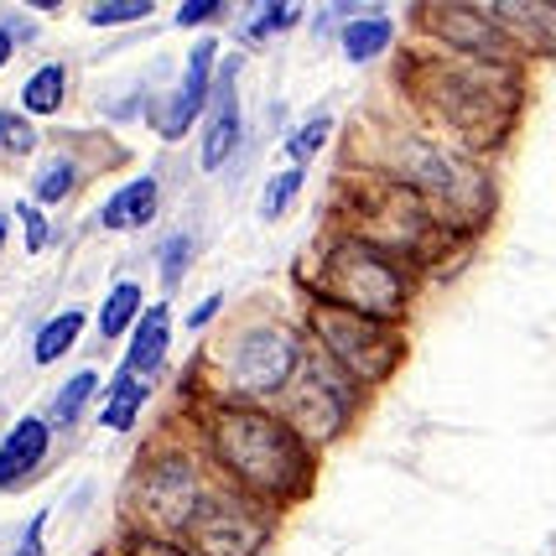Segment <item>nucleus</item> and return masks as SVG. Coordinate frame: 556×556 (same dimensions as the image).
I'll use <instances>...</instances> for the list:
<instances>
[{"label":"nucleus","instance_id":"6e6552de","mask_svg":"<svg viewBox=\"0 0 556 556\" xmlns=\"http://www.w3.org/2000/svg\"><path fill=\"white\" fill-rule=\"evenodd\" d=\"M214 115H208V130H203V167L214 172L229 151H235V141H240V110H235V63L218 73V89H214Z\"/></svg>","mask_w":556,"mask_h":556},{"label":"nucleus","instance_id":"f3484780","mask_svg":"<svg viewBox=\"0 0 556 556\" xmlns=\"http://www.w3.org/2000/svg\"><path fill=\"white\" fill-rule=\"evenodd\" d=\"M84 333V317L78 313H63V317H52L48 328L37 333V364H52V359H63V349H73V339Z\"/></svg>","mask_w":556,"mask_h":556},{"label":"nucleus","instance_id":"393cba45","mask_svg":"<svg viewBox=\"0 0 556 556\" xmlns=\"http://www.w3.org/2000/svg\"><path fill=\"white\" fill-rule=\"evenodd\" d=\"M323 141H328V115H313V121L296 130V141H291V156H296V162H307V156H313Z\"/></svg>","mask_w":556,"mask_h":556},{"label":"nucleus","instance_id":"a211bd4d","mask_svg":"<svg viewBox=\"0 0 556 556\" xmlns=\"http://www.w3.org/2000/svg\"><path fill=\"white\" fill-rule=\"evenodd\" d=\"M136 307H141V287H136V281H121V287L110 291L104 313H99V328H104L110 339L125 333V328H130V317H136Z\"/></svg>","mask_w":556,"mask_h":556},{"label":"nucleus","instance_id":"473e14b6","mask_svg":"<svg viewBox=\"0 0 556 556\" xmlns=\"http://www.w3.org/2000/svg\"><path fill=\"white\" fill-rule=\"evenodd\" d=\"M214 313H218V296H208L203 307H193V317H188V323H193V328H203V323H208Z\"/></svg>","mask_w":556,"mask_h":556},{"label":"nucleus","instance_id":"b1692460","mask_svg":"<svg viewBox=\"0 0 556 556\" xmlns=\"http://www.w3.org/2000/svg\"><path fill=\"white\" fill-rule=\"evenodd\" d=\"M68 188H73V162H52V167L42 172V182H37V198H42V203H58Z\"/></svg>","mask_w":556,"mask_h":556},{"label":"nucleus","instance_id":"9b49d317","mask_svg":"<svg viewBox=\"0 0 556 556\" xmlns=\"http://www.w3.org/2000/svg\"><path fill=\"white\" fill-rule=\"evenodd\" d=\"M151 509H156L162 520H172V526L188 520V515H198V484L182 463L156 468V479H151Z\"/></svg>","mask_w":556,"mask_h":556},{"label":"nucleus","instance_id":"423d86ee","mask_svg":"<svg viewBox=\"0 0 556 556\" xmlns=\"http://www.w3.org/2000/svg\"><path fill=\"white\" fill-rule=\"evenodd\" d=\"M193 535L203 556H255L261 541H266V526L235 505H214L193 515Z\"/></svg>","mask_w":556,"mask_h":556},{"label":"nucleus","instance_id":"c756f323","mask_svg":"<svg viewBox=\"0 0 556 556\" xmlns=\"http://www.w3.org/2000/svg\"><path fill=\"white\" fill-rule=\"evenodd\" d=\"M208 16H218V0H203V5H182V11H177L182 26H198V22H208Z\"/></svg>","mask_w":556,"mask_h":556},{"label":"nucleus","instance_id":"4468645a","mask_svg":"<svg viewBox=\"0 0 556 556\" xmlns=\"http://www.w3.org/2000/svg\"><path fill=\"white\" fill-rule=\"evenodd\" d=\"M494 16L505 26H520V37L541 52H556V42L546 37V26H556V5H494Z\"/></svg>","mask_w":556,"mask_h":556},{"label":"nucleus","instance_id":"0eeeda50","mask_svg":"<svg viewBox=\"0 0 556 556\" xmlns=\"http://www.w3.org/2000/svg\"><path fill=\"white\" fill-rule=\"evenodd\" d=\"M214 58H218L214 42H198V48L188 52V73H182V84L167 94V110H162V136H167V141H177V136L193 125L198 110L208 104V73H214Z\"/></svg>","mask_w":556,"mask_h":556},{"label":"nucleus","instance_id":"f8f14e48","mask_svg":"<svg viewBox=\"0 0 556 556\" xmlns=\"http://www.w3.org/2000/svg\"><path fill=\"white\" fill-rule=\"evenodd\" d=\"M151 214H156V177H136V182H125L121 193L104 203V224L110 229H136Z\"/></svg>","mask_w":556,"mask_h":556},{"label":"nucleus","instance_id":"7c9ffc66","mask_svg":"<svg viewBox=\"0 0 556 556\" xmlns=\"http://www.w3.org/2000/svg\"><path fill=\"white\" fill-rule=\"evenodd\" d=\"M16 556H42V515L31 520V531L22 535V546H16Z\"/></svg>","mask_w":556,"mask_h":556},{"label":"nucleus","instance_id":"20e7f679","mask_svg":"<svg viewBox=\"0 0 556 556\" xmlns=\"http://www.w3.org/2000/svg\"><path fill=\"white\" fill-rule=\"evenodd\" d=\"M313 323H317V333H323V343L333 349V359L349 364L364 380H380L390 364H395V354H401L395 333L364 313H349V307H333V302H328V307L313 313Z\"/></svg>","mask_w":556,"mask_h":556},{"label":"nucleus","instance_id":"a878e982","mask_svg":"<svg viewBox=\"0 0 556 556\" xmlns=\"http://www.w3.org/2000/svg\"><path fill=\"white\" fill-rule=\"evenodd\" d=\"M0 146H5V151H31V146H37V136H31L22 121L0 115Z\"/></svg>","mask_w":556,"mask_h":556},{"label":"nucleus","instance_id":"f03ea898","mask_svg":"<svg viewBox=\"0 0 556 556\" xmlns=\"http://www.w3.org/2000/svg\"><path fill=\"white\" fill-rule=\"evenodd\" d=\"M323 291L333 296V307L364 313V317H375V323L395 317L406 307V276L359 240L333 244V255L323 266Z\"/></svg>","mask_w":556,"mask_h":556},{"label":"nucleus","instance_id":"bb28decb","mask_svg":"<svg viewBox=\"0 0 556 556\" xmlns=\"http://www.w3.org/2000/svg\"><path fill=\"white\" fill-rule=\"evenodd\" d=\"M22 224H26V250H42L48 244V218L37 214L31 203H22Z\"/></svg>","mask_w":556,"mask_h":556},{"label":"nucleus","instance_id":"c85d7f7f","mask_svg":"<svg viewBox=\"0 0 556 556\" xmlns=\"http://www.w3.org/2000/svg\"><path fill=\"white\" fill-rule=\"evenodd\" d=\"M291 22H296V5H266V22L255 31H276V26H291Z\"/></svg>","mask_w":556,"mask_h":556},{"label":"nucleus","instance_id":"4be33fe9","mask_svg":"<svg viewBox=\"0 0 556 556\" xmlns=\"http://www.w3.org/2000/svg\"><path fill=\"white\" fill-rule=\"evenodd\" d=\"M296 182H302V172H281V177H270L266 198H261V218H276V214H281L291 198H296Z\"/></svg>","mask_w":556,"mask_h":556},{"label":"nucleus","instance_id":"cd10ccee","mask_svg":"<svg viewBox=\"0 0 556 556\" xmlns=\"http://www.w3.org/2000/svg\"><path fill=\"white\" fill-rule=\"evenodd\" d=\"M162 266H167V281H182V266H188V240H182V235H177V240H167Z\"/></svg>","mask_w":556,"mask_h":556},{"label":"nucleus","instance_id":"2eb2a0df","mask_svg":"<svg viewBox=\"0 0 556 556\" xmlns=\"http://www.w3.org/2000/svg\"><path fill=\"white\" fill-rule=\"evenodd\" d=\"M390 48V22L375 11V16H364V22H349L343 26V52L364 63V58H380Z\"/></svg>","mask_w":556,"mask_h":556},{"label":"nucleus","instance_id":"aec40b11","mask_svg":"<svg viewBox=\"0 0 556 556\" xmlns=\"http://www.w3.org/2000/svg\"><path fill=\"white\" fill-rule=\"evenodd\" d=\"M89 390H94V375H89V369L73 375L68 386H63V395H58V406H52V421H58V427H73L78 412H84V401H89Z\"/></svg>","mask_w":556,"mask_h":556},{"label":"nucleus","instance_id":"6ab92c4d","mask_svg":"<svg viewBox=\"0 0 556 556\" xmlns=\"http://www.w3.org/2000/svg\"><path fill=\"white\" fill-rule=\"evenodd\" d=\"M141 401H146V390L125 375L121 386H115V395H110V406H104V427H115V432H125L130 421H136V412H141Z\"/></svg>","mask_w":556,"mask_h":556},{"label":"nucleus","instance_id":"f704fd0d","mask_svg":"<svg viewBox=\"0 0 556 556\" xmlns=\"http://www.w3.org/2000/svg\"><path fill=\"white\" fill-rule=\"evenodd\" d=\"M0 244H5V218H0Z\"/></svg>","mask_w":556,"mask_h":556},{"label":"nucleus","instance_id":"9d476101","mask_svg":"<svg viewBox=\"0 0 556 556\" xmlns=\"http://www.w3.org/2000/svg\"><path fill=\"white\" fill-rule=\"evenodd\" d=\"M42 453H48V427H42L37 416L16 421V427H11V437H5V447H0V489L22 484L26 473L42 463Z\"/></svg>","mask_w":556,"mask_h":556},{"label":"nucleus","instance_id":"dca6fc26","mask_svg":"<svg viewBox=\"0 0 556 556\" xmlns=\"http://www.w3.org/2000/svg\"><path fill=\"white\" fill-rule=\"evenodd\" d=\"M22 104L31 110V115H52V110L63 104V68L52 63V68L31 73V78H26V89H22Z\"/></svg>","mask_w":556,"mask_h":556},{"label":"nucleus","instance_id":"ddd939ff","mask_svg":"<svg viewBox=\"0 0 556 556\" xmlns=\"http://www.w3.org/2000/svg\"><path fill=\"white\" fill-rule=\"evenodd\" d=\"M167 333H172L167 307H151V313L141 317V328H136V343H130V369H136V375H151V369L162 364V354H167Z\"/></svg>","mask_w":556,"mask_h":556},{"label":"nucleus","instance_id":"1a4fd4ad","mask_svg":"<svg viewBox=\"0 0 556 556\" xmlns=\"http://www.w3.org/2000/svg\"><path fill=\"white\" fill-rule=\"evenodd\" d=\"M343 421V401L333 395V390L323 386L317 375H307L302 386L291 390V427L307 437H333Z\"/></svg>","mask_w":556,"mask_h":556},{"label":"nucleus","instance_id":"72a5a7b5","mask_svg":"<svg viewBox=\"0 0 556 556\" xmlns=\"http://www.w3.org/2000/svg\"><path fill=\"white\" fill-rule=\"evenodd\" d=\"M5 58H11V31L0 26V68H5Z\"/></svg>","mask_w":556,"mask_h":556},{"label":"nucleus","instance_id":"2f4dec72","mask_svg":"<svg viewBox=\"0 0 556 556\" xmlns=\"http://www.w3.org/2000/svg\"><path fill=\"white\" fill-rule=\"evenodd\" d=\"M130 552H136V556H182L177 546H167V541H136Z\"/></svg>","mask_w":556,"mask_h":556},{"label":"nucleus","instance_id":"39448f33","mask_svg":"<svg viewBox=\"0 0 556 556\" xmlns=\"http://www.w3.org/2000/svg\"><path fill=\"white\" fill-rule=\"evenodd\" d=\"M291 369H296V343H291L281 328L244 333L240 354H235V380H240L244 390H281Z\"/></svg>","mask_w":556,"mask_h":556},{"label":"nucleus","instance_id":"7ed1b4c3","mask_svg":"<svg viewBox=\"0 0 556 556\" xmlns=\"http://www.w3.org/2000/svg\"><path fill=\"white\" fill-rule=\"evenodd\" d=\"M406 172H412V182L421 188L427 198H437L442 208L453 218H479L489 208V182L479 172L458 162V156H447V151H437L427 141H412L406 146Z\"/></svg>","mask_w":556,"mask_h":556},{"label":"nucleus","instance_id":"f257e3e1","mask_svg":"<svg viewBox=\"0 0 556 556\" xmlns=\"http://www.w3.org/2000/svg\"><path fill=\"white\" fill-rule=\"evenodd\" d=\"M214 447L244 484L266 489V494L287 489L302 473V453H296L291 432L261 412H224L214 421Z\"/></svg>","mask_w":556,"mask_h":556},{"label":"nucleus","instance_id":"5701e85b","mask_svg":"<svg viewBox=\"0 0 556 556\" xmlns=\"http://www.w3.org/2000/svg\"><path fill=\"white\" fill-rule=\"evenodd\" d=\"M146 11H151L146 0H104V5H94V16H89V22H94V26H121V22L146 16Z\"/></svg>","mask_w":556,"mask_h":556},{"label":"nucleus","instance_id":"412c9836","mask_svg":"<svg viewBox=\"0 0 556 556\" xmlns=\"http://www.w3.org/2000/svg\"><path fill=\"white\" fill-rule=\"evenodd\" d=\"M442 16H447V22H442V31H447V37H458V42H473V48H494V26H479L473 22V11H458V5H453V11H442Z\"/></svg>","mask_w":556,"mask_h":556}]
</instances>
